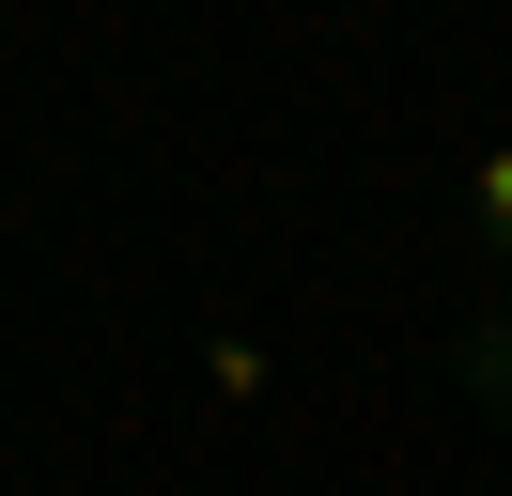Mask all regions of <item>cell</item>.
<instances>
[{"label":"cell","instance_id":"1","mask_svg":"<svg viewBox=\"0 0 512 496\" xmlns=\"http://www.w3.org/2000/svg\"><path fill=\"white\" fill-rule=\"evenodd\" d=\"M466 233H481V264H512V140L466 155Z\"/></svg>","mask_w":512,"mask_h":496},{"label":"cell","instance_id":"2","mask_svg":"<svg viewBox=\"0 0 512 496\" xmlns=\"http://www.w3.org/2000/svg\"><path fill=\"white\" fill-rule=\"evenodd\" d=\"M466 388H481V403L512 419V310H497V326H466Z\"/></svg>","mask_w":512,"mask_h":496},{"label":"cell","instance_id":"3","mask_svg":"<svg viewBox=\"0 0 512 496\" xmlns=\"http://www.w3.org/2000/svg\"><path fill=\"white\" fill-rule=\"evenodd\" d=\"M202 388H218V403H264V341H249V326H233V341H218V357H202Z\"/></svg>","mask_w":512,"mask_h":496}]
</instances>
